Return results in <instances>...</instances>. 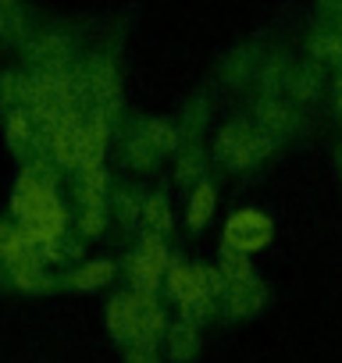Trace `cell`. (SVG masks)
Listing matches in <instances>:
<instances>
[{"label": "cell", "instance_id": "cell-19", "mask_svg": "<svg viewBox=\"0 0 342 363\" xmlns=\"http://www.w3.org/2000/svg\"><path fill=\"white\" fill-rule=\"evenodd\" d=\"M211 214H214V189L207 186V182H200L197 186V193H193V200H189V225L193 228H204L207 221H211Z\"/></svg>", "mask_w": 342, "mask_h": 363}, {"label": "cell", "instance_id": "cell-11", "mask_svg": "<svg viewBox=\"0 0 342 363\" xmlns=\"http://www.w3.org/2000/svg\"><path fill=\"white\" fill-rule=\"evenodd\" d=\"M225 299H228V313L232 317H250V313H257L264 306L267 292H264V285L257 278H243V281H228Z\"/></svg>", "mask_w": 342, "mask_h": 363}, {"label": "cell", "instance_id": "cell-14", "mask_svg": "<svg viewBox=\"0 0 342 363\" xmlns=\"http://www.w3.org/2000/svg\"><path fill=\"white\" fill-rule=\"evenodd\" d=\"M257 121H260V128H264L267 135H278V132H292V128H296L292 107H285V104H278V100H264V104L257 107Z\"/></svg>", "mask_w": 342, "mask_h": 363}, {"label": "cell", "instance_id": "cell-5", "mask_svg": "<svg viewBox=\"0 0 342 363\" xmlns=\"http://www.w3.org/2000/svg\"><path fill=\"white\" fill-rule=\"evenodd\" d=\"M104 207H107L104 164L79 167V228L86 235H100L104 232Z\"/></svg>", "mask_w": 342, "mask_h": 363}, {"label": "cell", "instance_id": "cell-24", "mask_svg": "<svg viewBox=\"0 0 342 363\" xmlns=\"http://www.w3.org/2000/svg\"><path fill=\"white\" fill-rule=\"evenodd\" d=\"M253 68H257V54L253 50H236L232 61L225 65V75H228V82H243Z\"/></svg>", "mask_w": 342, "mask_h": 363}, {"label": "cell", "instance_id": "cell-21", "mask_svg": "<svg viewBox=\"0 0 342 363\" xmlns=\"http://www.w3.org/2000/svg\"><path fill=\"white\" fill-rule=\"evenodd\" d=\"M125 160L132 164V167H139V171H146V167H153V160H157V153H153V146L139 135V128L125 139Z\"/></svg>", "mask_w": 342, "mask_h": 363}, {"label": "cell", "instance_id": "cell-2", "mask_svg": "<svg viewBox=\"0 0 342 363\" xmlns=\"http://www.w3.org/2000/svg\"><path fill=\"white\" fill-rule=\"evenodd\" d=\"M167 292L175 296V303L182 306V317L197 324V317L211 313V299H214V285H211V271L207 267H189V264H171L167 267Z\"/></svg>", "mask_w": 342, "mask_h": 363}, {"label": "cell", "instance_id": "cell-28", "mask_svg": "<svg viewBox=\"0 0 342 363\" xmlns=\"http://www.w3.org/2000/svg\"><path fill=\"white\" fill-rule=\"evenodd\" d=\"M0 43H4V36H0Z\"/></svg>", "mask_w": 342, "mask_h": 363}, {"label": "cell", "instance_id": "cell-9", "mask_svg": "<svg viewBox=\"0 0 342 363\" xmlns=\"http://www.w3.org/2000/svg\"><path fill=\"white\" fill-rule=\"evenodd\" d=\"M26 61L36 65V72L43 68H68L72 61V40L65 33H40L26 40Z\"/></svg>", "mask_w": 342, "mask_h": 363}, {"label": "cell", "instance_id": "cell-15", "mask_svg": "<svg viewBox=\"0 0 342 363\" xmlns=\"http://www.w3.org/2000/svg\"><path fill=\"white\" fill-rule=\"evenodd\" d=\"M36 246H33V239L26 235V228L18 225H0V264H11V260H18V257H26V253H33Z\"/></svg>", "mask_w": 342, "mask_h": 363}, {"label": "cell", "instance_id": "cell-3", "mask_svg": "<svg viewBox=\"0 0 342 363\" xmlns=\"http://www.w3.org/2000/svg\"><path fill=\"white\" fill-rule=\"evenodd\" d=\"M267 150H271V135L250 121H232L218 135V157L232 167H250V164L264 160Z\"/></svg>", "mask_w": 342, "mask_h": 363}, {"label": "cell", "instance_id": "cell-10", "mask_svg": "<svg viewBox=\"0 0 342 363\" xmlns=\"http://www.w3.org/2000/svg\"><path fill=\"white\" fill-rule=\"evenodd\" d=\"M82 121H86V114H65L61 118V125L54 128V135H50V153H54V160L61 164V167H79V146H82Z\"/></svg>", "mask_w": 342, "mask_h": 363}, {"label": "cell", "instance_id": "cell-8", "mask_svg": "<svg viewBox=\"0 0 342 363\" xmlns=\"http://www.w3.org/2000/svg\"><path fill=\"white\" fill-rule=\"evenodd\" d=\"M139 317H143V296L132 292V296H114L107 303V331L114 342L121 345H139Z\"/></svg>", "mask_w": 342, "mask_h": 363}, {"label": "cell", "instance_id": "cell-20", "mask_svg": "<svg viewBox=\"0 0 342 363\" xmlns=\"http://www.w3.org/2000/svg\"><path fill=\"white\" fill-rule=\"evenodd\" d=\"M143 225H146L150 235H164L171 228V211H167V203L160 196H150L143 203Z\"/></svg>", "mask_w": 342, "mask_h": 363}, {"label": "cell", "instance_id": "cell-7", "mask_svg": "<svg viewBox=\"0 0 342 363\" xmlns=\"http://www.w3.org/2000/svg\"><path fill=\"white\" fill-rule=\"evenodd\" d=\"M271 242V221L260 211H236L225 225V246L239 250V253H257Z\"/></svg>", "mask_w": 342, "mask_h": 363}, {"label": "cell", "instance_id": "cell-23", "mask_svg": "<svg viewBox=\"0 0 342 363\" xmlns=\"http://www.w3.org/2000/svg\"><path fill=\"white\" fill-rule=\"evenodd\" d=\"M314 57H324V61H342V33H317L314 43H310Z\"/></svg>", "mask_w": 342, "mask_h": 363}, {"label": "cell", "instance_id": "cell-26", "mask_svg": "<svg viewBox=\"0 0 342 363\" xmlns=\"http://www.w3.org/2000/svg\"><path fill=\"white\" fill-rule=\"evenodd\" d=\"M128 363H157L153 345H132V349H128Z\"/></svg>", "mask_w": 342, "mask_h": 363}, {"label": "cell", "instance_id": "cell-12", "mask_svg": "<svg viewBox=\"0 0 342 363\" xmlns=\"http://www.w3.org/2000/svg\"><path fill=\"white\" fill-rule=\"evenodd\" d=\"M8 271H11V278H15V285H18V289H29V292L54 289V281H47V274H43V253H40V250H33V253H26V257L11 260V264H8Z\"/></svg>", "mask_w": 342, "mask_h": 363}, {"label": "cell", "instance_id": "cell-4", "mask_svg": "<svg viewBox=\"0 0 342 363\" xmlns=\"http://www.w3.org/2000/svg\"><path fill=\"white\" fill-rule=\"evenodd\" d=\"M167 267H171V260H167V250H164L160 235H150L146 232L143 242H139V250L128 257V278H132L136 292L153 296L160 289V278L167 274Z\"/></svg>", "mask_w": 342, "mask_h": 363}, {"label": "cell", "instance_id": "cell-25", "mask_svg": "<svg viewBox=\"0 0 342 363\" xmlns=\"http://www.w3.org/2000/svg\"><path fill=\"white\" fill-rule=\"evenodd\" d=\"M197 171H200V146H197V143H189V146H186V153H182L179 178H193Z\"/></svg>", "mask_w": 342, "mask_h": 363}, {"label": "cell", "instance_id": "cell-6", "mask_svg": "<svg viewBox=\"0 0 342 363\" xmlns=\"http://www.w3.org/2000/svg\"><path fill=\"white\" fill-rule=\"evenodd\" d=\"M82 75H86V86H89V107H93L96 114H104L107 121L118 118L121 96H118V72H114V61H111V57H93V61L86 65Z\"/></svg>", "mask_w": 342, "mask_h": 363}, {"label": "cell", "instance_id": "cell-27", "mask_svg": "<svg viewBox=\"0 0 342 363\" xmlns=\"http://www.w3.org/2000/svg\"><path fill=\"white\" fill-rule=\"evenodd\" d=\"M338 164H342V153H338Z\"/></svg>", "mask_w": 342, "mask_h": 363}, {"label": "cell", "instance_id": "cell-22", "mask_svg": "<svg viewBox=\"0 0 342 363\" xmlns=\"http://www.w3.org/2000/svg\"><path fill=\"white\" fill-rule=\"evenodd\" d=\"M221 274L225 281H243V278H253L250 271V257L232 250V246H221Z\"/></svg>", "mask_w": 342, "mask_h": 363}, {"label": "cell", "instance_id": "cell-1", "mask_svg": "<svg viewBox=\"0 0 342 363\" xmlns=\"http://www.w3.org/2000/svg\"><path fill=\"white\" fill-rule=\"evenodd\" d=\"M11 207L15 214L22 218V228L26 235L33 239V246H54L61 235H65V225H68V214L57 200V193L40 182L36 174H22L18 186H15V196H11Z\"/></svg>", "mask_w": 342, "mask_h": 363}, {"label": "cell", "instance_id": "cell-13", "mask_svg": "<svg viewBox=\"0 0 342 363\" xmlns=\"http://www.w3.org/2000/svg\"><path fill=\"white\" fill-rule=\"evenodd\" d=\"M200 345V328L193 320H179V324H171L167 331V349H171V359H189Z\"/></svg>", "mask_w": 342, "mask_h": 363}, {"label": "cell", "instance_id": "cell-17", "mask_svg": "<svg viewBox=\"0 0 342 363\" xmlns=\"http://www.w3.org/2000/svg\"><path fill=\"white\" fill-rule=\"evenodd\" d=\"M139 135H143V139L153 146V153H157V157L179 146V132L171 128L167 121H160V118H150V121H143V125H139Z\"/></svg>", "mask_w": 342, "mask_h": 363}, {"label": "cell", "instance_id": "cell-16", "mask_svg": "<svg viewBox=\"0 0 342 363\" xmlns=\"http://www.w3.org/2000/svg\"><path fill=\"white\" fill-rule=\"evenodd\" d=\"M114 278V264L111 260H89L86 267H79L75 274H68V285L72 289H100V285H107Z\"/></svg>", "mask_w": 342, "mask_h": 363}, {"label": "cell", "instance_id": "cell-18", "mask_svg": "<svg viewBox=\"0 0 342 363\" xmlns=\"http://www.w3.org/2000/svg\"><path fill=\"white\" fill-rule=\"evenodd\" d=\"M33 139H36V135H33V118H29V111H26V107H15V111L8 114V143H11V150L22 153Z\"/></svg>", "mask_w": 342, "mask_h": 363}]
</instances>
